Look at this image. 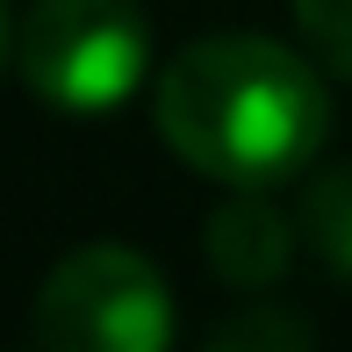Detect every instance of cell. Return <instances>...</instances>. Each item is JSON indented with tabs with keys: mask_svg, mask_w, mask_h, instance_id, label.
Listing matches in <instances>:
<instances>
[{
	"mask_svg": "<svg viewBox=\"0 0 352 352\" xmlns=\"http://www.w3.org/2000/svg\"><path fill=\"white\" fill-rule=\"evenodd\" d=\"M158 137L216 187H280L324 151V72L274 36H201L158 72Z\"/></svg>",
	"mask_w": 352,
	"mask_h": 352,
	"instance_id": "obj_1",
	"label": "cell"
},
{
	"mask_svg": "<svg viewBox=\"0 0 352 352\" xmlns=\"http://www.w3.org/2000/svg\"><path fill=\"white\" fill-rule=\"evenodd\" d=\"M29 352H173V287L137 245H79L43 274Z\"/></svg>",
	"mask_w": 352,
	"mask_h": 352,
	"instance_id": "obj_2",
	"label": "cell"
},
{
	"mask_svg": "<svg viewBox=\"0 0 352 352\" xmlns=\"http://www.w3.org/2000/svg\"><path fill=\"white\" fill-rule=\"evenodd\" d=\"M14 58L36 101L101 116L151 79V22L137 0H36Z\"/></svg>",
	"mask_w": 352,
	"mask_h": 352,
	"instance_id": "obj_3",
	"label": "cell"
},
{
	"mask_svg": "<svg viewBox=\"0 0 352 352\" xmlns=\"http://www.w3.org/2000/svg\"><path fill=\"white\" fill-rule=\"evenodd\" d=\"M295 230L287 209L274 201V187H230L209 216H201V252H209V274L259 295L295 266Z\"/></svg>",
	"mask_w": 352,
	"mask_h": 352,
	"instance_id": "obj_4",
	"label": "cell"
},
{
	"mask_svg": "<svg viewBox=\"0 0 352 352\" xmlns=\"http://www.w3.org/2000/svg\"><path fill=\"white\" fill-rule=\"evenodd\" d=\"M302 245L324 259V274L352 280V166H331L302 195Z\"/></svg>",
	"mask_w": 352,
	"mask_h": 352,
	"instance_id": "obj_5",
	"label": "cell"
},
{
	"mask_svg": "<svg viewBox=\"0 0 352 352\" xmlns=\"http://www.w3.org/2000/svg\"><path fill=\"white\" fill-rule=\"evenodd\" d=\"M201 352H316V331L302 324L295 309H274V302H252V309H237L230 324H216Z\"/></svg>",
	"mask_w": 352,
	"mask_h": 352,
	"instance_id": "obj_6",
	"label": "cell"
},
{
	"mask_svg": "<svg viewBox=\"0 0 352 352\" xmlns=\"http://www.w3.org/2000/svg\"><path fill=\"white\" fill-rule=\"evenodd\" d=\"M295 22L316 43V58L338 79H352V0H295Z\"/></svg>",
	"mask_w": 352,
	"mask_h": 352,
	"instance_id": "obj_7",
	"label": "cell"
},
{
	"mask_svg": "<svg viewBox=\"0 0 352 352\" xmlns=\"http://www.w3.org/2000/svg\"><path fill=\"white\" fill-rule=\"evenodd\" d=\"M0 65H8V0H0Z\"/></svg>",
	"mask_w": 352,
	"mask_h": 352,
	"instance_id": "obj_8",
	"label": "cell"
}]
</instances>
